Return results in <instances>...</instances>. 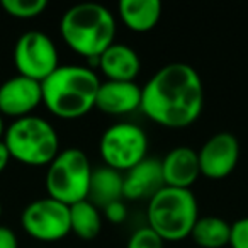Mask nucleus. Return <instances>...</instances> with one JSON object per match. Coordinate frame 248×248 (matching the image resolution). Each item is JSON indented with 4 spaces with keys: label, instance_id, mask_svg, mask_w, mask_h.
Wrapping results in <instances>:
<instances>
[{
    "label": "nucleus",
    "instance_id": "9",
    "mask_svg": "<svg viewBox=\"0 0 248 248\" xmlns=\"http://www.w3.org/2000/svg\"><path fill=\"white\" fill-rule=\"evenodd\" d=\"M21 226L38 241H58L72 233L70 230V206L46 196L24 207Z\"/></svg>",
    "mask_w": 248,
    "mask_h": 248
},
{
    "label": "nucleus",
    "instance_id": "22",
    "mask_svg": "<svg viewBox=\"0 0 248 248\" xmlns=\"http://www.w3.org/2000/svg\"><path fill=\"white\" fill-rule=\"evenodd\" d=\"M231 248H248V216L231 223Z\"/></svg>",
    "mask_w": 248,
    "mask_h": 248
},
{
    "label": "nucleus",
    "instance_id": "10",
    "mask_svg": "<svg viewBox=\"0 0 248 248\" xmlns=\"http://www.w3.org/2000/svg\"><path fill=\"white\" fill-rule=\"evenodd\" d=\"M201 175L211 180L226 179L240 160V141L230 131L213 135L197 152Z\"/></svg>",
    "mask_w": 248,
    "mask_h": 248
},
{
    "label": "nucleus",
    "instance_id": "21",
    "mask_svg": "<svg viewBox=\"0 0 248 248\" xmlns=\"http://www.w3.org/2000/svg\"><path fill=\"white\" fill-rule=\"evenodd\" d=\"M126 248H165V241L150 226H143L129 236Z\"/></svg>",
    "mask_w": 248,
    "mask_h": 248
},
{
    "label": "nucleus",
    "instance_id": "27",
    "mask_svg": "<svg viewBox=\"0 0 248 248\" xmlns=\"http://www.w3.org/2000/svg\"><path fill=\"white\" fill-rule=\"evenodd\" d=\"M2 213H4V207H2V202H0V217H2Z\"/></svg>",
    "mask_w": 248,
    "mask_h": 248
},
{
    "label": "nucleus",
    "instance_id": "5",
    "mask_svg": "<svg viewBox=\"0 0 248 248\" xmlns=\"http://www.w3.org/2000/svg\"><path fill=\"white\" fill-rule=\"evenodd\" d=\"M148 226L162 236L163 241H180L190 236L196 221L199 219L197 199L190 189L163 187L146 207Z\"/></svg>",
    "mask_w": 248,
    "mask_h": 248
},
{
    "label": "nucleus",
    "instance_id": "7",
    "mask_svg": "<svg viewBox=\"0 0 248 248\" xmlns=\"http://www.w3.org/2000/svg\"><path fill=\"white\" fill-rule=\"evenodd\" d=\"M148 152V136L141 126L116 123L100 136L99 153L106 167L124 173L141 163Z\"/></svg>",
    "mask_w": 248,
    "mask_h": 248
},
{
    "label": "nucleus",
    "instance_id": "26",
    "mask_svg": "<svg viewBox=\"0 0 248 248\" xmlns=\"http://www.w3.org/2000/svg\"><path fill=\"white\" fill-rule=\"evenodd\" d=\"M5 129H7V126H5V121H4V116L0 114V141L4 140V135H5Z\"/></svg>",
    "mask_w": 248,
    "mask_h": 248
},
{
    "label": "nucleus",
    "instance_id": "15",
    "mask_svg": "<svg viewBox=\"0 0 248 248\" xmlns=\"http://www.w3.org/2000/svg\"><path fill=\"white\" fill-rule=\"evenodd\" d=\"M97 66L107 80L135 82L141 70V60L131 46L114 43L97 58Z\"/></svg>",
    "mask_w": 248,
    "mask_h": 248
},
{
    "label": "nucleus",
    "instance_id": "8",
    "mask_svg": "<svg viewBox=\"0 0 248 248\" xmlns=\"http://www.w3.org/2000/svg\"><path fill=\"white\" fill-rule=\"evenodd\" d=\"M14 65L19 75L43 83L60 66L58 48L46 32L28 31L16 41Z\"/></svg>",
    "mask_w": 248,
    "mask_h": 248
},
{
    "label": "nucleus",
    "instance_id": "14",
    "mask_svg": "<svg viewBox=\"0 0 248 248\" xmlns=\"http://www.w3.org/2000/svg\"><path fill=\"white\" fill-rule=\"evenodd\" d=\"M165 187L162 173V162L146 156L141 163L124 172L123 196L128 201L152 199L160 189Z\"/></svg>",
    "mask_w": 248,
    "mask_h": 248
},
{
    "label": "nucleus",
    "instance_id": "18",
    "mask_svg": "<svg viewBox=\"0 0 248 248\" xmlns=\"http://www.w3.org/2000/svg\"><path fill=\"white\" fill-rule=\"evenodd\" d=\"M231 223L219 216H199L192 228L190 238L201 248L230 247Z\"/></svg>",
    "mask_w": 248,
    "mask_h": 248
},
{
    "label": "nucleus",
    "instance_id": "1",
    "mask_svg": "<svg viewBox=\"0 0 248 248\" xmlns=\"http://www.w3.org/2000/svg\"><path fill=\"white\" fill-rule=\"evenodd\" d=\"M204 83L192 65L173 62L158 68L141 87V109L158 126L182 129L199 119Z\"/></svg>",
    "mask_w": 248,
    "mask_h": 248
},
{
    "label": "nucleus",
    "instance_id": "16",
    "mask_svg": "<svg viewBox=\"0 0 248 248\" xmlns=\"http://www.w3.org/2000/svg\"><path fill=\"white\" fill-rule=\"evenodd\" d=\"M117 16L124 26L133 32H148L158 24L162 17L160 0H121Z\"/></svg>",
    "mask_w": 248,
    "mask_h": 248
},
{
    "label": "nucleus",
    "instance_id": "19",
    "mask_svg": "<svg viewBox=\"0 0 248 248\" xmlns=\"http://www.w3.org/2000/svg\"><path fill=\"white\" fill-rule=\"evenodd\" d=\"M70 230L80 240H93L102 230V211L89 199L70 206Z\"/></svg>",
    "mask_w": 248,
    "mask_h": 248
},
{
    "label": "nucleus",
    "instance_id": "12",
    "mask_svg": "<svg viewBox=\"0 0 248 248\" xmlns=\"http://www.w3.org/2000/svg\"><path fill=\"white\" fill-rule=\"evenodd\" d=\"M95 109L107 116H126L141 109V87L136 82L100 83L95 99Z\"/></svg>",
    "mask_w": 248,
    "mask_h": 248
},
{
    "label": "nucleus",
    "instance_id": "6",
    "mask_svg": "<svg viewBox=\"0 0 248 248\" xmlns=\"http://www.w3.org/2000/svg\"><path fill=\"white\" fill-rule=\"evenodd\" d=\"M92 165L87 153L80 148L60 150L46 170V192L49 197L73 206L89 197Z\"/></svg>",
    "mask_w": 248,
    "mask_h": 248
},
{
    "label": "nucleus",
    "instance_id": "11",
    "mask_svg": "<svg viewBox=\"0 0 248 248\" xmlns=\"http://www.w3.org/2000/svg\"><path fill=\"white\" fill-rule=\"evenodd\" d=\"M43 104V87L38 80L24 75H14L0 85V114L2 116L21 117L31 116L36 107Z\"/></svg>",
    "mask_w": 248,
    "mask_h": 248
},
{
    "label": "nucleus",
    "instance_id": "2",
    "mask_svg": "<svg viewBox=\"0 0 248 248\" xmlns=\"http://www.w3.org/2000/svg\"><path fill=\"white\" fill-rule=\"evenodd\" d=\"M102 80L89 65H60L45 82L43 104L56 117L78 119L95 109Z\"/></svg>",
    "mask_w": 248,
    "mask_h": 248
},
{
    "label": "nucleus",
    "instance_id": "23",
    "mask_svg": "<svg viewBox=\"0 0 248 248\" xmlns=\"http://www.w3.org/2000/svg\"><path fill=\"white\" fill-rule=\"evenodd\" d=\"M102 214H104V217H107V221H110V223H114V224H119L128 216V207H126L124 201H116V202L104 207Z\"/></svg>",
    "mask_w": 248,
    "mask_h": 248
},
{
    "label": "nucleus",
    "instance_id": "17",
    "mask_svg": "<svg viewBox=\"0 0 248 248\" xmlns=\"http://www.w3.org/2000/svg\"><path fill=\"white\" fill-rule=\"evenodd\" d=\"M123 189V173L114 169H109V167H99V169H93L92 177H90L89 197L87 199L102 211L109 204L124 199Z\"/></svg>",
    "mask_w": 248,
    "mask_h": 248
},
{
    "label": "nucleus",
    "instance_id": "13",
    "mask_svg": "<svg viewBox=\"0 0 248 248\" xmlns=\"http://www.w3.org/2000/svg\"><path fill=\"white\" fill-rule=\"evenodd\" d=\"M160 162L167 187L190 189L201 177L199 156L190 146H175Z\"/></svg>",
    "mask_w": 248,
    "mask_h": 248
},
{
    "label": "nucleus",
    "instance_id": "24",
    "mask_svg": "<svg viewBox=\"0 0 248 248\" xmlns=\"http://www.w3.org/2000/svg\"><path fill=\"white\" fill-rule=\"evenodd\" d=\"M0 248H19V238L16 231L0 224Z\"/></svg>",
    "mask_w": 248,
    "mask_h": 248
},
{
    "label": "nucleus",
    "instance_id": "25",
    "mask_svg": "<svg viewBox=\"0 0 248 248\" xmlns=\"http://www.w3.org/2000/svg\"><path fill=\"white\" fill-rule=\"evenodd\" d=\"M11 160H12L11 158V153H9L5 143L0 141V173L7 169V165H9V162H11Z\"/></svg>",
    "mask_w": 248,
    "mask_h": 248
},
{
    "label": "nucleus",
    "instance_id": "20",
    "mask_svg": "<svg viewBox=\"0 0 248 248\" xmlns=\"http://www.w3.org/2000/svg\"><path fill=\"white\" fill-rule=\"evenodd\" d=\"M0 7L11 17L34 19L48 9V2L46 0H2Z\"/></svg>",
    "mask_w": 248,
    "mask_h": 248
},
{
    "label": "nucleus",
    "instance_id": "4",
    "mask_svg": "<svg viewBox=\"0 0 248 248\" xmlns=\"http://www.w3.org/2000/svg\"><path fill=\"white\" fill-rule=\"evenodd\" d=\"M2 141L11 158L28 167H48L60 153V136L56 128L41 116L14 119L5 129Z\"/></svg>",
    "mask_w": 248,
    "mask_h": 248
},
{
    "label": "nucleus",
    "instance_id": "3",
    "mask_svg": "<svg viewBox=\"0 0 248 248\" xmlns=\"http://www.w3.org/2000/svg\"><path fill=\"white\" fill-rule=\"evenodd\" d=\"M116 17L102 4L83 2L66 9L60 21V34L77 55L97 65V58L114 45Z\"/></svg>",
    "mask_w": 248,
    "mask_h": 248
}]
</instances>
